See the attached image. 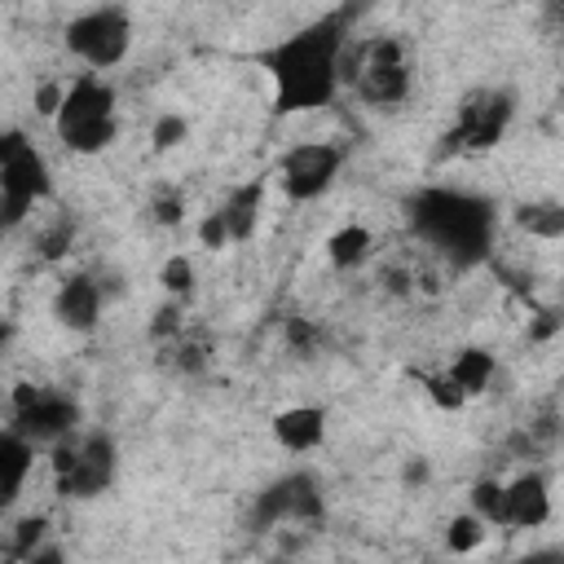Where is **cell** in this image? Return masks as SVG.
I'll return each instance as SVG.
<instances>
[{
    "label": "cell",
    "mask_w": 564,
    "mask_h": 564,
    "mask_svg": "<svg viewBox=\"0 0 564 564\" xmlns=\"http://www.w3.org/2000/svg\"><path fill=\"white\" fill-rule=\"evenodd\" d=\"M348 35H352V9L339 4L295 26L264 53H256V66L273 84V115H308L339 97V57Z\"/></svg>",
    "instance_id": "1"
},
{
    "label": "cell",
    "mask_w": 564,
    "mask_h": 564,
    "mask_svg": "<svg viewBox=\"0 0 564 564\" xmlns=\"http://www.w3.org/2000/svg\"><path fill=\"white\" fill-rule=\"evenodd\" d=\"M405 216L432 260L471 269V264L489 260V251H494V229H498L494 203L471 189L427 185L405 203Z\"/></svg>",
    "instance_id": "2"
},
{
    "label": "cell",
    "mask_w": 564,
    "mask_h": 564,
    "mask_svg": "<svg viewBox=\"0 0 564 564\" xmlns=\"http://www.w3.org/2000/svg\"><path fill=\"white\" fill-rule=\"evenodd\" d=\"M339 93L370 110H401L414 93V53L405 35H348L339 57Z\"/></svg>",
    "instance_id": "3"
},
{
    "label": "cell",
    "mask_w": 564,
    "mask_h": 564,
    "mask_svg": "<svg viewBox=\"0 0 564 564\" xmlns=\"http://www.w3.org/2000/svg\"><path fill=\"white\" fill-rule=\"evenodd\" d=\"M53 132L70 154H106L119 137V93L106 75L79 70L62 84V106L53 115Z\"/></svg>",
    "instance_id": "4"
},
{
    "label": "cell",
    "mask_w": 564,
    "mask_h": 564,
    "mask_svg": "<svg viewBox=\"0 0 564 564\" xmlns=\"http://www.w3.org/2000/svg\"><path fill=\"white\" fill-rule=\"evenodd\" d=\"M516 123V93L498 84H480L458 97L449 128L441 132V159H476L502 145Z\"/></svg>",
    "instance_id": "5"
},
{
    "label": "cell",
    "mask_w": 564,
    "mask_h": 564,
    "mask_svg": "<svg viewBox=\"0 0 564 564\" xmlns=\"http://www.w3.org/2000/svg\"><path fill=\"white\" fill-rule=\"evenodd\" d=\"M53 181L44 154L26 141V132H0V234H13L31 220L40 203H48Z\"/></svg>",
    "instance_id": "6"
},
{
    "label": "cell",
    "mask_w": 564,
    "mask_h": 564,
    "mask_svg": "<svg viewBox=\"0 0 564 564\" xmlns=\"http://www.w3.org/2000/svg\"><path fill=\"white\" fill-rule=\"evenodd\" d=\"M48 467H53V485L62 498H97L115 485L119 471V445L110 432H75L66 441H57L48 449Z\"/></svg>",
    "instance_id": "7"
},
{
    "label": "cell",
    "mask_w": 564,
    "mask_h": 564,
    "mask_svg": "<svg viewBox=\"0 0 564 564\" xmlns=\"http://www.w3.org/2000/svg\"><path fill=\"white\" fill-rule=\"evenodd\" d=\"M62 44L66 53L88 70V75H106L115 66H123V57L132 53V13L123 4H93L79 9L66 26H62Z\"/></svg>",
    "instance_id": "8"
},
{
    "label": "cell",
    "mask_w": 564,
    "mask_h": 564,
    "mask_svg": "<svg viewBox=\"0 0 564 564\" xmlns=\"http://www.w3.org/2000/svg\"><path fill=\"white\" fill-rule=\"evenodd\" d=\"M9 405H13V427L9 432H18L31 449L35 445L53 449L57 441L79 432V401L70 392L53 388V383H13Z\"/></svg>",
    "instance_id": "9"
},
{
    "label": "cell",
    "mask_w": 564,
    "mask_h": 564,
    "mask_svg": "<svg viewBox=\"0 0 564 564\" xmlns=\"http://www.w3.org/2000/svg\"><path fill=\"white\" fill-rule=\"evenodd\" d=\"M344 172V150L335 141H295L278 159V185L291 203H317L335 189Z\"/></svg>",
    "instance_id": "10"
},
{
    "label": "cell",
    "mask_w": 564,
    "mask_h": 564,
    "mask_svg": "<svg viewBox=\"0 0 564 564\" xmlns=\"http://www.w3.org/2000/svg\"><path fill=\"white\" fill-rule=\"evenodd\" d=\"M322 520V485L313 471H286L273 485H264L251 502V524L256 529H278V524H313Z\"/></svg>",
    "instance_id": "11"
},
{
    "label": "cell",
    "mask_w": 564,
    "mask_h": 564,
    "mask_svg": "<svg viewBox=\"0 0 564 564\" xmlns=\"http://www.w3.org/2000/svg\"><path fill=\"white\" fill-rule=\"evenodd\" d=\"M106 282L88 269H70L57 278V291H53V317L70 330V335H93L101 326V313H106Z\"/></svg>",
    "instance_id": "12"
},
{
    "label": "cell",
    "mask_w": 564,
    "mask_h": 564,
    "mask_svg": "<svg viewBox=\"0 0 564 564\" xmlns=\"http://www.w3.org/2000/svg\"><path fill=\"white\" fill-rule=\"evenodd\" d=\"M551 520V480L546 471L529 467L511 480H502V529H542Z\"/></svg>",
    "instance_id": "13"
},
{
    "label": "cell",
    "mask_w": 564,
    "mask_h": 564,
    "mask_svg": "<svg viewBox=\"0 0 564 564\" xmlns=\"http://www.w3.org/2000/svg\"><path fill=\"white\" fill-rule=\"evenodd\" d=\"M269 436L286 454H313L326 445V405H286L269 419Z\"/></svg>",
    "instance_id": "14"
},
{
    "label": "cell",
    "mask_w": 564,
    "mask_h": 564,
    "mask_svg": "<svg viewBox=\"0 0 564 564\" xmlns=\"http://www.w3.org/2000/svg\"><path fill=\"white\" fill-rule=\"evenodd\" d=\"M260 203H264V181H242V185H234V189L225 194V203L216 207V216H220V225H225V234H229V247H234V242H247V238L256 234V225H260Z\"/></svg>",
    "instance_id": "15"
},
{
    "label": "cell",
    "mask_w": 564,
    "mask_h": 564,
    "mask_svg": "<svg viewBox=\"0 0 564 564\" xmlns=\"http://www.w3.org/2000/svg\"><path fill=\"white\" fill-rule=\"evenodd\" d=\"M375 251H379V242H375L370 225H361V220H348V225H339V229L326 238V264H330L335 273H357V269H366V264L375 260Z\"/></svg>",
    "instance_id": "16"
},
{
    "label": "cell",
    "mask_w": 564,
    "mask_h": 564,
    "mask_svg": "<svg viewBox=\"0 0 564 564\" xmlns=\"http://www.w3.org/2000/svg\"><path fill=\"white\" fill-rule=\"evenodd\" d=\"M159 366H163L167 375H181V379H198V375H207V366H212V339H207L203 330L185 326L176 339L159 344Z\"/></svg>",
    "instance_id": "17"
},
{
    "label": "cell",
    "mask_w": 564,
    "mask_h": 564,
    "mask_svg": "<svg viewBox=\"0 0 564 564\" xmlns=\"http://www.w3.org/2000/svg\"><path fill=\"white\" fill-rule=\"evenodd\" d=\"M445 379L463 392V401H471V397H485L489 392V383L498 379V357L489 352V348H458L454 357H449V366H445Z\"/></svg>",
    "instance_id": "18"
},
{
    "label": "cell",
    "mask_w": 564,
    "mask_h": 564,
    "mask_svg": "<svg viewBox=\"0 0 564 564\" xmlns=\"http://www.w3.org/2000/svg\"><path fill=\"white\" fill-rule=\"evenodd\" d=\"M31 463H35V449L18 432H0V511H9L13 498L22 494Z\"/></svg>",
    "instance_id": "19"
},
{
    "label": "cell",
    "mask_w": 564,
    "mask_h": 564,
    "mask_svg": "<svg viewBox=\"0 0 564 564\" xmlns=\"http://www.w3.org/2000/svg\"><path fill=\"white\" fill-rule=\"evenodd\" d=\"M516 225H520L529 238L560 242V238H564V203H560V198H529V203L516 207Z\"/></svg>",
    "instance_id": "20"
},
{
    "label": "cell",
    "mask_w": 564,
    "mask_h": 564,
    "mask_svg": "<svg viewBox=\"0 0 564 564\" xmlns=\"http://www.w3.org/2000/svg\"><path fill=\"white\" fill-rule=\"evenodd\" d=\"M485 538H489V524L480 516H471V511L445 520V551L449 555H471V551L485 546Z\"/></svg>",
    "instance_id": "21"
},
{
    "label": "cell",
    "mask_w": 564,
    "mask_h": 564,
    "mask_svg": "<svg viewBox=\"0 0 564 564\" xmlns=\"http://www.w3.org/2000/svg\"><path fill=\"white\" fill-rule=\"evenodd\" d=\"M145 216L159 225V229H176L185 220V194L176 185H154L150 198H145Z\"/></svg>",
    "instance_id": "22"
},
{
    "label": "cell",
    "mask_w": 564,
    "mask_h": 564,
    "mask_svg": "<svg viewBox=\"0 0 564 564\" xmlns=\"http://www.w3.org/2000/svg\"><path fill=\"white\" fill-rule=\"evenodd\" d=\"M194 282H198V273H194V260L189 256H167L163 260V269H159V286H163V295L167 300H189L194 295Z\"/></svg>",
    "instance_id": "23"
},
{
    "label": "cell",
    "mask_w": 564,
    "mask_h": 564,
    "mask_svg": "<svg viewBox=\"0 0 564 564\" xmlns=\"http://www.w3.org/2000/svg\"><path fill=\"white\" fill-rule=\"evenodd\" d=\"M75 220L70 216H53L48 225H40V234H35V251L44 256V260H62L70 247H75Z\"/></svg>",
    "instance_id": "24"
},
{
    "label": "cell",
    "mask_w": 564,
    "mask_h": 564,
    "mask_svg": "<svg viewBox=\"0 0 564 564\" xmlns=\"http://www.w3.org/2000/svg\"><path fill=\"white\" fill-rule=\"evenodd\" d=\"M471 516H480L489 529L498 524V516H502V480L498 476H485L471 485Z\"/></svg>",
    "instance_id": "25"
},
{
    "label": "cell",
    "mask_w": 564,
    "mask_h": 564,
    "mask_svg": "<svg viewBox=\"0 0 564 564\" xmlns=\"http://www.w3.org/2000/svg\"><path fill=\"white\" fill-rule=\"evenodd\" d=\"M185 326H189V322H185V304H181V300H163V304L154 308V322H150V339H154V348L167 344V339H176Z\"/></svg>",
    "instance_id": "26"
},
{
    "label": "cell",
    "mask_w": 564,
    "mask_h": 564,
    "mask_svg": "<svg viewBox=\"0 0 564 564\" xmlns=\"http://www.w3.org/2000/svg\"><path fill=\"white\" fill-rule=\"evenodd\" d=\"M282 339H286V348H291L295 357H313V352L322 348V330H317V322H308V317H286V322H282Z\"/></svg>",
    "instance_id": "27"
},
{
    "label": "cell",
    "mask_w": 564,
    "mask_h": 564,
    "mask_svg": "<svg viewBox=\"0 0 564 564\" xmlns=\"http://www.w3.org/2000/svg\"><path fill=\"white\" fill-rule=\"evenodd\" d=\"M419 383H423V397H427L436 410H445V414H458V410L467 405V401H463V392L445 379V370H427Z\"/></svg>",
    "instance_id": "28"
},
{
    "label": "cell",
    "mask_w": 564,
    "mask_h": 564,
    "mask_svg": "<svg viewBox=\"0 0 564 564\" xmlns=\"http://www.w3.org/2000/svg\"><path fill=\"white\" fill-rule=\"evenodd\" d=\"M185 137H189V123H185V115H176V110L159 115V119H154V128H150V145H154L159 154L176 150V145H181Z\"/></svg>",
    "instance_id": "29"
},
{
    "label": "cell",
    "mask_w": 564,
    "mask_h": 564,
    "mask_svg": "<svg viewBox=\"0 0 564 564\" xmlns=\"http://www.w3.org/2000/svg\"><path fill=\"white\" fill-rule=\"evenodd\" d=\"M44 516H31V520H22L18 524V533H13V542H9V555L13 560H22V555H31L35 546H40V538H44Z\"/></svg>",
    "instance_id": "30"
},
{
    "label": "cell",
    "mask_w": 564,
    "mask_h": 564,
    "mask_svg": "<svg viewBox=\"0 0 564 564\" xmlns=\"http://www.w3.org/2000/svg\"><path fill=\"white\" fill-rule=\"evenodd\" d=\"M198 238H203V247H212V251H225V247H229V234H225V225H220V216H216V212H207V216H203Z\"/></svg>",
    "instance_id": "31"
},
{
    "label": "cell",
    "mask_w": 564,
    "mask_h": 564,
    "mask_svg": "<svg viewBox=\"0 0 564 564\" xmlns=\"http://www.w3.org/2000/svg\"><path fill=\"white\" fill-rule=\"evenodd\" d=\"M57 106H62V84H44L40 88V115H57Z\"/></svg>",
    "instance_id": "32"
},
{
    "label": "cell",
    "mask_w": 564,
    "mask_h": 564,
    "mask_svg": "<svg viewBox=\"0 0 564 564\" xmlns=\"http://www.w3.org/2000/svg\"><path fill=\"white\" fill-rule=\"evenodd\" d=\"M13 564H66V560H62L57 546H35L31 555H22V560H13Z\"/></svg>",
    "instance_id": "33"
},
{
    "label": "cell",
    "mask_w": 564,
    "mask_h": 564,
    "mask_svg": "<svg viewBox=\"0 0 564 564\" xmlns=\"http://www.w3.org/2000/svg\"><path fill=\"white\" fill-rule=\"evenodd\" d=\"M516 564H564V555H560L555 546H542V551H529V555H520Z\"/></svg>",
    "instance_id": "34"
},
{
    "label": "cell",
    "mask_w": 564,
    "mask_h": 564,
    "mask_svg": "<svg viewBox=\"0 0 564 564\" xmlns=\"http://www.w3.org/2000/svg\"><path fill=\"white\" fill-rule=\"evenodd\" d=\"M419 480H427V458H410L405 463V485H419Z\"/></svg>",
    "instance_id": "35"
},
{
    "label": "cell",
    "mask_w": 564,
    "mask_h": 564,
    "mask_svg": "<svg viewBox=\"0 0 564 564\" xmlns=\"http://www.w3.org/2000/svg\"><path fill=\"white\" fill-rule=\"evenodd\" d=\"M9 344V322H0V348Z\"/></svg>",
    "instance_id": "36"
}]
</instances>
